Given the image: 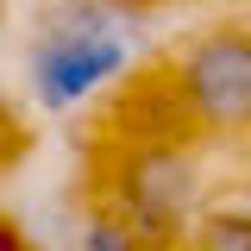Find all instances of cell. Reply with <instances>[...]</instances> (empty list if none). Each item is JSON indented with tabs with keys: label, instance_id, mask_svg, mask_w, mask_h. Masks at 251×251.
<instances>
[{
	"label": "cell",
	"instance_id": "5",
	"mask_svg": "<svg viewBox=\"0 0 251 251\" xmlns=\"http://www.w3.org/2000/svg\"><path fill=\"white\" fill-rule=\"evenodd\" d=\"M75 251H138V232H132V226H120V220H88Z\"/></svg>",
	"mask_w": 251,
	"mask_h": 251
},
{
	"label": "cell",
	"instance_id": "3",
	"mask_svg": "<svg viewBox=\"0 0 251 251\" xmlns=\"http://www.w3.org/2000/svg\"><path fill=\"white\" fill-rule=\"evenodd\" d=\"M120 201H126L132 232L163 239V232H182L188 220H195V207H201V176H195V163L182 151L151 145V151L132 157V170H126V182H120Z\"/></svg>",
	"mask_w": 251,
	"mask_h": 251
},
{
	"label": "cell",
	"instance_id": "1",
	"mask_svg": "<svg viewBox=\"0 0 251 251\" xmlns=\"http://www.w3.org/2000/svg\"><path fill=\"white\" fill-rule=\"evenodd\" d=\"M132 50V31L107 13V6H94V0H69L50 25L31 38V94L44 100V107H75V100H88L113 69L126 63Z\"/></svg>",
	"mask_w": 251,
	"mask_h": 251
},
{
	"label": "cell",
	"instance_id": "4",
	"mask_svg": "<svg viewBox=\"0 0 251 251\" xmlns=\"http://www.w3.org/2000/svg\"><path fill=\"white\" fill-rule=\"evenodd\" d=\"M201 251H251V214H214L201 226Z\"/></svg>",
	"mask_w": 251,
	"mask_h": 251
},
{
	"label": "cell",
	"instance_id": "6",
	"mask_svg": "<svg viewBox=\"0 0 251 251\" xmlns=\"http://www.w3.org/2000/svg\"><path fill=\"white\" fill-rule=\"evenodd\" d=\"M0 251H13V245H6V239H0Z\"/></svg>",
	"mask_w": 251,
	"mask_h": 251
},
{
	"label": "cell",
	"instance_id": "2",
	"mask_svg": "<svg viewBox=\"0 0 251 251\" xmlns=\"http://www.w3.org/2000/svg\"><path fill=\"white\" fill-rule=\"evenodd\" d=\"M176 75H182V100L195 107V120L207 126L251 120V31H207L201 44H188Z\"/></svg>",
	"mask_w": 251,
	"mask_h": 251
}]
</instances>
